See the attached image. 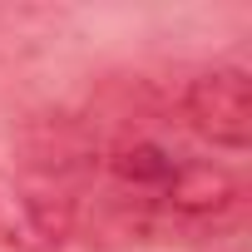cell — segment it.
<instances>
[{
    "label": "cell",
    "mask_w": 252,
    "mask_h": 252,
    "mask_svg": "<svg viewBox=\"0 0 252 252\" xmlns=\"http://www.w3.org/2000/svg\"><path fill=\"white\" fill-rule=\"evenodd\" d=\"M178 109H183V124L213 149L242 154L252 144V79L232 64L203 69L198 79H188Z\"/></svg>",
    "instance_id": "cell-1"
}]
</instances>
